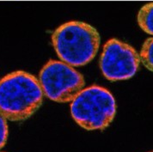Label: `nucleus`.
Here are the masks:
<instances>
[{
	"mask_svg": "<svg viewBox=\"0 0 153 152\" xmlns=\"http://www.w3.org/2000/svg\"><path fill=\"white\" fill-rule=\"evenodd\" d=\"M43 91L34 75L16 70L0 80V113L7 120L23 121L40 108Z\"/></svg>",
	"mask_w": 153,
	"mask_h": 152,
	"instance_id": "1",
	"label": "nucleus"
},
{
	"mask_svg": "<svg viewBox=\"0 0 153 152\" xmlns=\"http://www.w3.org/2000/svg\"><path fill=\"white\" fill-rule=\"evenodd\" d=\"M56 53L71 66H83L95 58L100 47L98 31L90 24L70 21L56 28L52 35Z\"/></svg>",
	"mask_w": 153,
	"mask_h": 152,
	"instance_id": "2",
	"label": "nucleus"
},
{
	"mask_svg": "<svg viewBox=\"0 0 153 152\" xmlns=\"http://www.w3.org/2000/svg\"><path fill=\"white\" fill-rule=\"evenodd\" d=\"M116 102L103 87L92 85L81 90L71 103V114L76 124L88 131L104 130L114 120Z\"/></svg>",
	"mask_w": 153,
	"mask_h": 152,
	"instance_id": "3",
	"label": "nucleus"
},
{
	"mask_svg": "<svg viewBox=\"0 0 153 152\" xmlns=\"http://www.w3.org/2000/svg\"><path fill=\"white\" fill-rule=\"evenodd\" d=\"M39 83L43 94L50 100L65 103L71 102L84 89L83 75L69 65L51 59L41 70Z\"/></svg>",
	"mask_w": 153,
	"mask_h": 152,
	"instance_id": "4",
	"label": "nucleus"
},
{
	"mask_svg": "<svg viewBox=\"0 0 153 152\" xmlns=\"http://www.w3.org/2000/svg\"><path fill=\"white\" fill-rule=\"evenodd\" d=\"M137 51L118 39H110L105 43L100 57V69L110 81H122L136 74L139 66Z\"/></svg>",
	"mask_w": 153,
	"mask_h": 152,
	"instance_id": "5",
	"label": "nucleus"
},
{
	"mask_svg": "<svg viewBox=\"0 0 153 152\" xmlns=\"http://www.w3.org/2000/svg\"><path fill=\"white\" fill-rule=\"evenodd\" d=\"M138 23L146 34H153V4L152 2L145 4L138 13Z\"/></svg>",
	"mask_w": 153,
	"mask_h": 152,
	"instance_id": "6",
	"label": "nucleus"
},
{
	"mask_svg": "<svg viewBox=\"0 0 153 152\" xmlns=\"http://www.w3.org/2000/svg\"><path fill=\"white\" fill-rule=\"evenodd\" d=\"M153 39L152 38H148L146 42H144L141 52L139 54V59L141 62L143 63L144 66L146 69L149 70H152V65H153Z\"/></svg>",
	"mask_w": 153,
	"mask_h": 152,
	"instance_id": "7",
	"label": "nucleus"
},
{
	"mask_svg": "<svg viewBox=\"0 0 153 152\" xmlns=\"http://www.w3.org/2000/svg\"><path fill=\"white\" fill-rule=\"evenodd\" d=\"M9 134L7 119L0 113V150L6 145Z\"/></svg>",
	"mask_w": 153,
	"mask_h": 152,
	"instance_id": "8",
	"label": "nucleus"
}]
</instances>
